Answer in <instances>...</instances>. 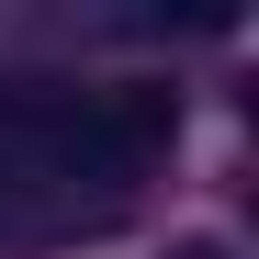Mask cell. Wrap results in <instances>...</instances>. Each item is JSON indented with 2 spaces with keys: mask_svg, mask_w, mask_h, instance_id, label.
Returning a JSON list of instances; mask_svg holds the SVG:
<instances>
[{
  "mask_svg": "<svg viewBox=\"0 0 259 259\" xmlns=\"http://www.w3.org/2000/svg\"><path fill=\"white\" fill-rule=\"evenodd\" d=\"M169 136H181V102L169 91L0 79V237H57V226L124 214Z\"/></svg>",
  "mask_w": 259,
  "mask_h": 259,
  "instance_id": "1",
  "label": "cell"
},
{
  "mask_svg": "<svg viewBox=\"0 0 259 259\" xmlns=\"http://www.w3.org/2000/svg\"><path fill=\"white\" fill-rule=\"evenodd\" d=\"M181 259H226V248H181Z\"/></svg>",
  "mask_w": 259,
  "mask_h": 259,
  "instance_id": "2",
  "label": "cell"
}]
</instances>
